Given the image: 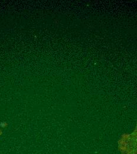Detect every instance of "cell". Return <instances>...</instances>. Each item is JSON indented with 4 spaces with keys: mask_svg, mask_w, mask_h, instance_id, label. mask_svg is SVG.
<instances>
[{
    "mask_svg": "<svg viewBox=\"0 0 137 154\" xmlns=\"http://www.w3.org/2000/svg\"><path fill=\"white\" fill-rule=\"evenodd\" d=\"M2 135V131L0 129V136Z\"/></svg>",
    "mask_w": 137,
    "mask_h": 154,
    "instance_id": "obj_2",
    "label": "cell"
},
{
    "mask_svg": "<svg viewBox=\"0 0 137 154\" xmlns=\"http://www.w3.org/2000/svg\"><path fill=\"white\" fill-rule=\"evenodd\" d=\"M119 154H137V122L133 131L121 135L118 141Z\"/></svg>",
    "mask_w": 137,
    "mask_h": 154,
    "instance_id": "obj_1",
    "label": "cell"
}]
</instances>
